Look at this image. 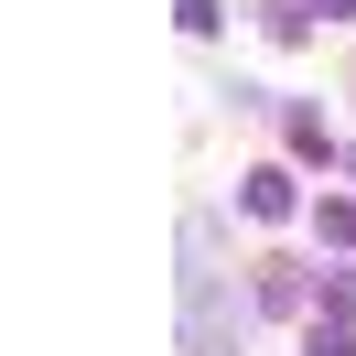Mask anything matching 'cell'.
<instances>
[{
	"mask_svg": "<svg viewBox=\"0 0 356 356\" xmlns=\"http://www.w3.org/2000/svg\"><path fill=\"white\" fill-rule=\"evenodd\" d=\"M238 205H248V216H291V173H248Z\"/></svg>",
	"mask_w": 356,
	"mask_h": 356,
	"instance_id": "1",
	"label": "cell"
},
{
	"mask_svg": "<svg viewBox=\"0 0 356 356\" xmlns=\"http://www.w3.org/2000/svg\"><path fill=\"white\" fill-rule=\"evenodd\" d=\"M324 313H334V324H356V270H334V281H324Z\"/></svg>",
	"mask_w": 356,
	"mask_h": 356,
	"instance_id": "2",
	"label": "cell"
},
{
	"mask_svg": "<svg viewBox=\"0 0 356 356\" xmlns=\"http://www.w3.org/2000/svg\"><path fill=\"white\" fill-rule=\"evenodd\" d=\"M313 356H356V334L346 324H313Z\"/></svg>",
	"mask_w": 356,
	"mask_h": 356,
	"instance_id": "3",
	"label": "cell"
},
{
	"mask_svg": "<svg viewBox=\"0 0 356 356\" xmlns=\"http://www.w3.org/2000/svg\"><path fill=\"white\" fill-rule=\"evenodd\" d=\"M313 11H334V22H356V0H313Z\"/></svg>",
	"mask_w": 356,
	"mask_h": 356,
	"instance_id": "4",
	"label": "cell"
},
{
	"mask_svg": "<svg viewBox=\"0 0 356 356\" xmlns=\"http://www.w3.org/2000/svg\"><path fill=\"white\" fill-rule=\"evenodd\" d=\"M346 173H356V152H346Z\"/></svg>",
	"mask_w": 356,
	"mask_h": 356,
	"instance_id": "5",
	"label": "cell"
}]
</instances>
